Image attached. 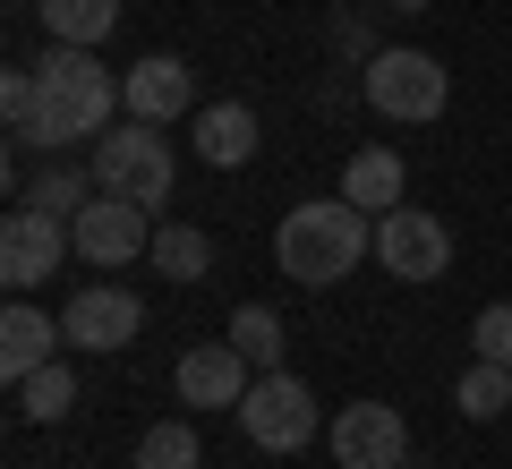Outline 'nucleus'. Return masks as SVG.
I'll return each instance as SVG.
<instances>
[{
	"instance_id": "f257e3e1",
	"label": "nucleus",
	"mask_w": 512,
	"mask_h": 469,
	"mask_svg": "<svg viewBox=\"0 0 512 469\" xmlns=\"http://www.w3.org/2000/svg\"><path fill=\"white\" fill-rule=\"evenodd\" d=\"M35 77H43V111H35V128H26L18 145H43V154H77V145H94L103 128H120L128 94H120V77H111L94 52H77V43H52V52L35 60Z\"/></svg>"
},
{
	"instance_id": "f03ea898",
	"label": "nucleus",
	"mask_w": 512,
	"mask_h": 469,
	"mask_svg": "<svg viewBox=\"0 0 512 469\" xmlns=\"http://www.w3.org/2000/svg\"><path fill=\"white\" fill-rule=\"evenodd\" d=\"M359 256H376V214H359L350 197H308L274 231V265L299 290H333L342 273H359Z\"/></svg>"
},
{
	"instance_id": "7ed1b4c3",
	"label": "nucleus",
	"mask_w": 512,
	"mask_h": 469,
	"mask_svg": "<svg viewBox=\"0 0 512 469\" xmlns=\"http://www.w3.org/2000/svg\"><path fill=\"white\" fill-rule=\"evenodd\" d=\"M86 163H94V180L111 188V197H128V205H171V180H180V163H171V137L154 120H120V128H103V137L86 145Z\"/></svg>"
},
{
	"instance_id": "20e7f679",
	"label": "nucleus",
	"mask_w": 512,
	"mask_h": 469,
	"mask_svg": "<svg viewBox=\"0 0 512 469\" xmlns=\"http://www.w3.org/2000/svg\"><path fill=\"white\" fill-rule=\"evenodd\" d=\"M359 94H367V111H384V120H436L444 94H453V77H444V60L419 52V43H384V52L359 69Z\"/></svg>"
},
{
	"instance_id": "39448f33",
	"label": "nucleus",
	"mask_w": 512,
	"mask_h": 469,
	"mask_svg": "<svg viewBox=\"0 0 512 469\" xmlns=\"http://www.w3.org/2000/svg\"><path fill=\"white\" fill-rule=\"evenodd\" d=\"M231 418H239V435H248L256 452H299V444H316V427H325V418H316V393L291 376V367H265Z\"/></svg>"
},
{
	"instance_id": "423d86ee",
	"label": "nucleus",
	"mask_w": 512,
	"mask_h": 469,
	"mask_svg": "<svg viewBox=\"0 0 512 469\" xmlns=\"http://www.w3.org/2000/svg\"><path fill=\"white\" fill-rule=\"evenodd\" d=\"M69 256H77V231L60 214H43V205H9V222H0V282L18 290V299L35 282H52Z\"/></svg>"
},
{
	"instance_id": "0eeeda50",
	"label": "nucleus",
	"mask_w": 512,
	"mask_h": 469,
	"mask_svg": "<svg viewBox=\"0 0 512 469\" xmlns=\"http://www.w3.org/2000/svg\"><path fill=\"white\" fill-rule=\"evenodd\" d=\"M376 265L393 273V282H444V273H453V231H444L427 205H393V214L376 222Z\"/></svg>"
},
{
	"instance_id": "6e6552de",
	"label": "nucleus",
	"mask_w": 512,
	"mask_h": 469,
	"mask_svg": "<svg viewBox=\"0 0 512 469\" xmlns=\"http://www.w3.org/2000/svg\"><path fill=\"white\" fill-rule=\"evenodd\" d=\"M69 231H77V256H86L94 273H120V265H137V256H154V214L128 205V197H111V188L69 222Z\"/></svg>"
},
{
	"instance_id": "1a4fd4ad",
	"label": "nucleus",
	"mask_w": 512,
	"mask_h": 469,
	"mask_svg": "<svg viewBox=\"0 0 512 469\" xmlns=\"http://www.w3.org/2000/svg\"><path fill=\"white\" fill-rule=\"evenodd\" d=\"M60 333H69V350H128L146 333V299L120 290V282H86L60 307Z\"/></svg>"
},
{
	"instance_id": "9d476101",
	"label": "nucleus",
	"mask_w": 512,
	"mask_h": 469,
	"mask_svg": "<svg viewBox=\"0 0 512 469\" xmlns=\"http://www.w3.org/2000/svg\"><path fill=\"white\" fill-rule=\"evenodd\" d=\"M325 444H333L342 469H402L410 461V418L393 410V401H350L325 427Z\"/></svg>"
},
{
	"instance_id": "9b49d317",
	"label": "nucleus",
	"mask_w": 512,
	"mask_h": 469,
	"mask_svg": "<svg viewBox=\"0 0 512 469\" xmlns=\"http://www.w3.org/2000/svg\"><path fill=\"white\" fill-rule=\"evenodd\" d=\"M248 350L231 342V333H222V342H197L180 359V410H239V401H248Z\"/></svg>"
},
{
	"instance_id": "f8f14e48",
	"label": "nucleus",
	"mask_w": 512,
	"mask_h": 469,
	"mask_svg": "<svg viewBox=\"0 0 512 469\" xmlns=\"http://www.w3.org/2000/svg\"><path fill=\"white\" fill-rule=\"evenodd\" d=\"M120 94H128V120L171 128V120H188V111H197V69H188L180 52H154V60H137V69L120 77Z\"/></svg>"
},
{
	"instance_id": "ddd939ff",
	"label": "nucleus",
	"mask_w": 512,
	"mask_h": 469,
	"mask_svg": "<svg viewBox=\"0 0 512 469\" xmlns=\"http://www.w3.org/2000/svg\"><path fill=\"white\" fill-rule=\"evenodd\" d=\"M188 145H197V163H214V171L256 163V111L248 103H205L197 120H188Z\"/></svg>"
},
{
	"instance_id": "4468645a",
	"label": "nucleus",
	"mask_w": 512,
	"mask_h": 469,
	"mask_svg": "<svg viewBox=\"0 0 512 469\" xmlns=\"http://www.w3.org/2000/svg\"><path fill=\"white\" fill-rule=\"evenodd\" d=\"M69 342V333L52 325V316H43V307H9V316H0V376H9V393H18L26 376H35V367H52V350Z\"/></svg>"
},
{
	"instance_id": "2eb2a0df",
	"label": "nucleus",
	"mask_w": 512,
	"mask_h": 469,
	"mask_svg": "<svg viewBox=\"0 0 512 469\" xmlns=\"http://www.w3.org/2000/svg\"><path fill=\"white\" fill-rule=\"evenodd\" d=\"M402 188H410V163L393 154V145H359V154H350V171H342V197L359 205V214H376V222L402 205Z\"/></svg>"
},
{
	"instance_id": "dca6fc26",
	"label": "nucleus",
	"mask_w": 512,
	"mask_h": 469,
	"mask_svg": "<svg viewBox=\"0 0 512 469\" xmlns=\"http://www.w3.org/2000/svg\"><path fill=\"white\" fill-rule=\"evenodd\" d=\"M94 197H103V180H94V163H69V154H52V171L18 188V205H43V214H60V222H77V214H86Z\"/></svg>"
},
{
	"instance_id": "f3484780",
	"label": "nucleus",
	"mask_w": 512,
	"mask_h": 469,
	"mask_svg": "<svg viewBox=\"0 0 512 469\" xmlns=\"http://www.w3.org/2000/svg\"><path fill=\"white\" fill-rule=\"evenodd\" d=\"M154 273L163 282H205L214 273V239L197 222H154Z\"/></svg>"
},
{
	"instance_id": "a211bd4d",
	"label": "nucleus",
	"mask_w": 512,
	"mask_h": 469,
	"mask_svg": "<svg viewBox=\"0 0 512 469\" xmlns=\"http://www.w3.org/2000/svg\"><path fill=\"white\" fill-rule=\"evenodd\" d=\"M43 26H52V43H77V52H94V43L120 26V0H35Z\"/></svg>"
},
{
	"instance_id": "6ab92c4d",
	"label": "nucleus",
	"mask_w": 512,
	"mask_h": 469,
	"mask_svg": "<svg viewBox=\"0 0 512 469\" xmlns=\"http://www.w3.org/2000/svg\"><path fill=\"white\" fill-rule=\"evenodd\" d=\"M197 461H205L197 418H163V427L137 435V469H197Z\"/></svg>"
},
{
	"instance_id": "aec40b11",
	"label": "nucleus",
	"mask_w": 512,
	"mask_h": 469,
	"mask_svg": "<svg viewBox=\"0 0 512 469\" xmlns=\"http://www.w3.org/2000/svg\"><path fill=\"white\" fill-rule=\"evenodd\" d=\"M18 410L35 418V427H52V418H69V410H77V367H69V359L35 367V376L18 384Z\"/></svg>"
},
{
	"instance_id": "412c9836",
	"label": "nucleus",
	"mask_w": 512,
	"mask_h": 469,
	"mask_svg": "<svg viewBox=\"0 0 512 469\" xmlns=\"http://www.w3.org/2000/svg\"><path fill=\"white\" fill-rule=\"evenodd\" d=\"M453 410L461 418H504L512 410V367L470 359V367H461V384H453Z\"/></svg>"
},
{
	"instance_id": "4be33fe9",
	"label": "nucleus",
	"mask_w": 512,
	"mask_h": 469,
	"mask_svg": "<svg viewBox=\"0 0 512 469\" xmlns=\"http://www.w3.org/2000/svg\"><path fill=\"white\" fill-rule=\"evenodd\" d=\"M231 342L239 350H248V367H256V376H265V367H282V316H274V307H231Z\"/></svg>"
},
{
	"instance_id": "5701e85b",
	"label": "nucleus",
	"mask_w": 512,
	"mask_h": 469,
	"mask_svg": "<svg viewBox=\"0 0 512 469\" xmlns=\"http://www.w3.org/2000/svg\"><path fill=\"white\" fill-rule=\"evenodd\" d=\"M35 111H43V77L35 69H9V77H0V120H9V137H26Z\"/></svg>"
},
{
	"instance_id": "b1692460",
	"label": "nucleus",
	"mask_w": 512,
	"mask_h": 469,
	"mask_svg": "<svg viewBox=\"0 0 512 469\" xmlns=\"http://www.w3.org/2000/svg\"><path fill=\"white\" fill-rule=\"evenodd\" d=\"M470 359H495V367H512V299L478 307V325H470Z\"/></svg>"
},
{
	"instance_id": "393cba45",
	"label": "nucleus",
	"mask_w": 512,
	"mask_h": 469,
	"mask_svg": "<svg viewBox=\"0 0 512 469\" xmlns=\"http://www.w3.org/2000/svg\"><path fill=\"white\" fill-rule=\"evenodd\" d=\"M333 43H342V60H359V69H367V60L384 52V43L367 35V18H342V26H333Z\"/></svg>"
},
{
	"instance_id": "a878e982",
	"label": "nucleus",
	"mask_w": 512,
	"mask_h": 469,
	"mask_svg": "<svg viewBox=\"0 0 512 469\" xmlns=\"http://www.w3.org/2000/svg\"><path fill=\"white\" fill-rule=\"evenodd\" d=\"M384 9H402V18H419V9H427V0H384Z\"/></svg>"
},
{
	"instance_id": "bb28decb",
	"label": "nucleus",
	"mask_w": 512,
	"mask_h": 469,
	"mask_svg": "<svg viewBox=\"0 0 512 469\" xmlns=\"http://www.w3.org/2000/svg\"><path fill=\"white\" fill-rule=\"evenodd\" d=\"M402 469H419V461H402Z\"/></svg>"
}]
</instances>
